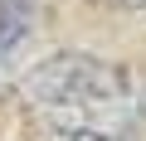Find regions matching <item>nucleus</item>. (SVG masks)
Masks as SVG:
<instances>
[{
  "label": "nucleus",
  "mask_w": 146,
  "mask_h": 141,
  "mask_svg": "<svg viewBox=\"0 0 146 141\" xmlns=\"http://www.w3.org/2000/svg\"><path fill=\"white\" fill-rule=\"evenodd\" d=\"M29 29H34V0H0V63L15 58Z\"/></svg>",
  "instance_id": "nucleus-1"
},
{
  "label": "nucleus",
  "mask_w": 146,
  "mask_h": 141,
  "mask_svg": "<svg viewBox=\"0 0 146 141\" xmlns=\"http://www.w3.org/2000/svg\"><path fill=\"white\" fill-rule=\"evenodd\" d=\"M127 5H131V10H146V0H127Z\"/></svg>",
  "instance_id": "nucleus-3"
},
{
  "label": "nucleus",
  "mask_w": 146,
  "mask_h": 141,
  "mask_svg": "<svg viewBox=\"0 0 146 141\" xmlns=\"http://www.w3.org/2000/svg\"><path fill=\"white\" fill-rule=\"evenodd\" d=\"M39 141H117V131H107V126H58V122H44Z\"/></svg>",
  "instance_id": "nucleus-2"
}]
</instances>
